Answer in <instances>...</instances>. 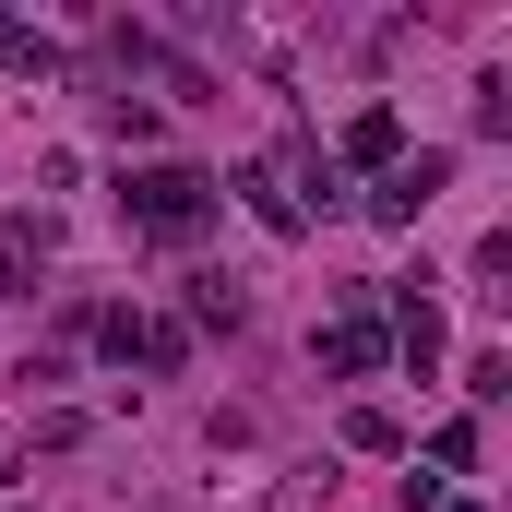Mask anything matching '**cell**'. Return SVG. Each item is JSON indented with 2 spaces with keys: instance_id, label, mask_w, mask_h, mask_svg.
<instances>
[{
  "instance_id": "obj_1",
  "label": "cell",
  "mask_w": 512,
  "mask_h": 512,
  "mask_svg": "<svg viewBox=\"0 0 512 512\" xmlns=\"http://www.w3.org/2000/svg\"><path fill=\"white\" fill-rule=\"evenodd\" d=\"M120 203H131V227H143V239H167V251L215 227V179H203V167H143Z\"/></svg>"
},
{
  "instance_id": "obj_2",
  "label": "cell",
  "mask_w": 512,
  "mask_h": 512,
  "mask_svg": "<svg viewBox=\"0 0 512 512\" xmlns=\"http://www.w3.org/2000/svg\"><path fill=\"white\" fill-rule=\"evenodd\" d=\"M441 179H453V155H393L382 191H370V215H382V227H417V215L441 203Z\"/></svg>"
},
{
  "instance_id": "obj_3",
  "label": "cell",
  "mask_w": 512,
  "mask_h": 512,
  "mask_svg": "<svg viewBox=\"0 0 512 512\" xmlns=\"http://www.w3.org/2000/svg\"><path fill=\"white\" fill-rule=\"evenodd\" d=\"M60 262V239H48V215H0V286H36Z\"/></svg>"
},
{
  "instance_id": "obj_4",
  "label": "cell",
  "mask_w": 512,
  "mask_h": 512,
  "mask_svg": "<svg viewBox=\"0 0 512 512\" xmlns=\"http://www.w3.org/2000/svg\"><path fill=\"white\" fill-rule=\"evenodd\" d=\"M382 358H393L382 322H334V334H322V370H346V382H358V370H382Z\"/></svg>"
},
{
  "instance_id": "obj_5",
  "label": "cell",
  "mask_w": 512,
  "mask_h": 512,
  "mask_svg": "<svg viewBox=\"0 0 512 512\" xmlns=\"http://www.w3.org/2000/svg\"><path fill=\"white\" fill-rule=\"evenodd\" d=\"M334 501V465H286L274 489H262V512H322Z\"/></svg>"
},
{
  "instance_id": "obj_6",
  "label": "cell",
  "mask_w": 512,
  "mask_h": 512,
  "mask_svg": "<svg viewBox=\"0 0 512 512\" xmlns=\"http://www.w3.org/2000/svg\"><path fill=\"white\" fill-rule=\"evenodd\" d=\"M393 143H405L393 108H358V120H346V155H358V167H393Z\"/></svg>"
},
{
  "instance_id": "obj_7",
  "label": "cell",
  "mask_w": 512,
  "mask_h": 512,
  "mask_svg": "<svg viewBox=\"0 0 512 512\" xmlns=\"http://www.w3.org/2000/svg\"><path fill=\"white\" fill-rule=\"evenodd\" d=\"M239 310H251V298H239L227 274H191V322H239Z\"/></svg>"
},
{
  "instance_id": "obj_8",
  "label": "cell",
  "mask_w": 512,
  "mask_h": 512,
  "mask_svg": "<svg viewBox=\"0 0 512 512\" xmlns=\"http://www.w3.org/2000/svg\"><path fill=\"white\" fill-rule=\"evenodd\" d=\"M429 465H453V477H465V465H477V417H441V429H429Z\"/></svg>"
},
{
  "instance_id": "obj_9",
  "label": "cell",
  "mask_w": 512,
  "mask_h": 512,
  "mask_svg": "<svg viewBox=\"0 0 512 512\" xmlns=\"http://www.w3.org/2000/svg\"><path fill=\"white\" fill-rule=\"evenodd\" d=\"M346 441H358V453H393L405 429H393V405H358V417H346Z\"/></svg>"
},
{
  "instance_id": "obj_10",
  "label": "cell",
  "mask_w": 512,
  "mask_h": 512,
  "mask_svg": "<svg viewBox=\"0 0 512 512\" xmlns=\"http://www.w3.org/2000/svg\"><path fill=\"white\" fill-rule=\"evenodd\" d=\"M465 393H477V405H501V393H512V370H501V346H477V358H465Z\"/></svg>"
},
{
  "instance_id": "obj_11",
  "label": "cell",
  "mask_w": 512,
  "mask_h": 512,
  "mask_svg": "<svg viewBox=\"0 0 512 512\" xmlns=\"http://www.w3.org/2000/svg\"><path fill=\"white\" fill-rule=\"evenodd\" d=\"M0 72H48V36H24V24H0Z\"/></svg>"
},
{
  "instance_id": "obj_12",
  "label": "cell",
  "mask_w": 512,
  "mask_h": 512,
  "mask_svg": "<svg viewBox=\"0 0 512 512\" xmlns=\"http://www.w3.org/2000/svg\"><path fill=\"white\" fill-rule=\"evenodd\" d=\"M465 512H477V501H465Z\"/></svg>"
}]
</instances>
